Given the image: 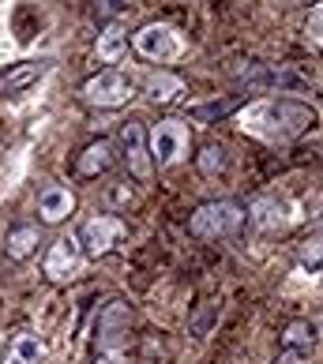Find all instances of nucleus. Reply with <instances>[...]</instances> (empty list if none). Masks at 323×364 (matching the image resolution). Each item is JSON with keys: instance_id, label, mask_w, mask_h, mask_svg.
Here are the masks:
<instances>
[{"instance_id": "nucleus-1", "label": "nucleus", "mask_w": 323, "mask_h": 364, "mask_svg": "<svg viewBox=\"0 0 323 364\" xmlns=\"http://www.w3.org/2000/svg\"><path fill=\"white\" fill-rule=\"evenodd\" d=\"M252 117L260 124H267V136H275V139H297L305 132H312L319 120L316 109L305 102H263L252 109Z\"/></svg>"}, {"instance_id": "nucleus-2", "label": "nucleus", "mask_w": 323, "mask_h": 364, "mask_svg": "<svg viewBox=\"0 0 323 364\" xmlns=\"http://www.w3.org/2000/svg\"><path fill=\"white\" fill-rule=\"evenodd\" d=\"M245 218H248V210L237 199H211V203H203L188 218V233L196 240H222V237H233L245 225Z\"/></svg>"}, {"instance_id": "nucleus-3", "label": "nucleus", "mask_w": 323, "mask_h": 364, "mask_svg": "<svg viewBox=\"0 0 323 364\" xmlns=\"http://www.w3.org/2000/svg\"><path fill=\"white\" fill-rule=\"evenodd\" d=\"M132 327V312L125 301L105 304V312L98 319V353H94V364H120L125 357V338Z\"/></svg>"}, {"instance_id": "nucleus-4", "label": "nucleus", "mask_w": 323, "mask_h": 364, "mask_svg": "<svg viewBox=\"0 0 323 364\" xmlns=\"http://www.w3.org/2000/svg\"><path fill=\"white\" fill-rule=\"evenodd\" d=\"M188 143L192 139H188V128L181 120H162V124H154L151 139H147V151H151V161L158 169H169L188 154Z\"/></svg>"}, {"instance_id": "nucleus-5", "label": "nucleus", "mask_w": 323, "mask_h": 364, "mask_svg": "<svg viewBox=\"0 0 323 364\" xmlns=\"http://www.w3.org/2000/svg\"><path fill=\"white\" fill-rule=\"evenodd\" d=\"M120 240H125V222L113 218V214H94V218L79 229V248H83L90 259L110 255Z\"/></svg>"}, {"instance_id": "nucleus-6", "label": "nucleus", "mask_w": 323, "mask_h": 364, "mask_svg": "<svg viewBox=\"0 0 323 364\" xmlns=\"http://www.w3.org/2000/svg\"><path fill=\"white\" fill-rule=\"evenodd\" d=\"M83 98L87 105H98V109H120L132 98V83L117 68H105L83 83Z\"/></svg>"}, {"instance_id": "nucleus-7", "label": "nucleus", "mask_w": 323, "mask_h": 364, "mask_svg": "<svg viewBox=\"0 0 323 364\" xmlns=\"http://www.w3.org/2000/svg\"><path fill=\"white\" fill-rule=\"evenodd\" d=\"M237 83L248 90H305L308 87L297 72L278 68V64H245V68H237Z\"/></svg>"}, {"instance_id": "nucleus-8", "label": "nucleus", "mask_w": 323, "mask_h": 364, "mask_svg": "<svg viewBox=\"0 0 323 364\" xmlns=\"http://www.w3.org/2000/svg\"><path fill=\"white\" fill-rule=\"evenodd\" d=\"M117 143H120V151H125V161H128V173H132V177H136V181H147V177H151L154 161H151V151H147V132H143L139 120H128V124H120Z\"/></svg>"}, {"instance_id": "nucleus-9", "label": "nucleus", "mask_w": 323, "mask_h": 364, "mask_svg": "<svg viewBox=\"0 0 323 364\" xmlns=\"http://www.w3.org/2000/svg\"><path fill=\"white\" fill-rule=\"evenodd\" d=\"M132 46H136V53H143L147 60H158V64H166L173 60L181 53V38L173 26L166 23H151V26H143V31L132 38Z\"/></svg>"}, {"instance_id": "nucleus-10", "label": "nucleus", "mask_w": 323, "mask_h": 364, "mask_svg": "<svg viewBox=\"0 0 323 364\" xmlns=\"http://www.w3.org/2000/svg\"><path fill=\"white\" fill-rule=\"evenodd\" d=\"M79 259H83L79 237H72V233H68V237H57V240L49 245L42 271H46V278H49V282H64V278H72V274H75Z\"/></svg>"}, {"instance_id": "nucleus-11", "label": "nucleus", "mask_w": 323, "mask_h": 364, "mask_svg": "<svg viewBox=\"0 0 323 364\" xmlns=\"http://www.w3.org/2000/svg\"><path fill=\"white\" fill-rule=\"evenodd\" d=\"M46 72H49V60H19V64H8V68L0 72V98H16V94L31 90Z\"/></svg>"}, {"instance_id": "nucleus-12", "label": "nucleus", "mask_w": 323, "mask_h": 364, "mask_svg": "<svg viewBox=\"0 0 323 364\" xmlns=\"http://www.w3.org/2000/svg\"><path fill=\"white\" fill-rule=\"evenodd\" d=\"M113 158H117V146L110 139L87 143L83 151H79V158H75V177H83V181L98 177V173H105V169L113 166Z\"/></svg>"}, {"instance_id": "nucleus-13", "label": "nucleus", "mask_w": 323, "mask_h": 364, "mask_svg": "<svg viewBox=\"0 0 323 364\" xmlns=\"http://www.w3.org/2000/svg\"><path fill=\"white\" fill-rule=\"evenodd\" d=\"M72 210H75V196L68 192V188H60V184L42 188V196H38V214H42V222H46V225L64 222Z\"/></svg>"}, {"instance_id": "nucleus-14", "label": "nucleus", "mask_w": 323, "mask_h": 364, "mask_svg": "<svg viewBox=\"0 0 323 364\" xmlns=\"http://www.w3.org/2000/svg\"><path fill=\"white\" fill-rule=\"evenodd\" d=\"M38 245H42V229L38 225H16V229H8V237H4V252H8V259H31V255L38 252Z\"/></svg>"}, {"instance_id": "nucleus-15", "label": "nucleus", "mask_w": 323, "mask_h": 364, "mask_svg": "<svg viewBox=\"0 0 323 364\" xmlns=\"http://www.w3.org/2000/svg\"><path fill=\"white\" fill-rule=\"evenodd\" d=\"M316 327L308 319H290L286 327H282V349H293V353H305L312 357L316 353Z\"/></svg>"}, {"instance_id": "nucleus-16", "label": "nucleus", "mask_w": 323, "mask_h": 364, "mask_svg": "<svg viewBox=\"0 0 323 364\" xmlns=\"http://www.w3.org/2000/svg\"><path fill=\"white\" fill-rule=\"evenodd\" d=\"M125 53H128V31H125L120 23H110V26L98 34V60H102V64H117Z\"/></svg>"}, {"instance_id": "nucleus-17", "label": "nucleus", "mask_w": 323, "mask_h": 364, "mask_svg": "<svg viewBox=\"0 0 323 364\" xmlns=\"http://www.w3.org/2000/svg\"><path fill=\"white\" fill-rule=\"evenodd\" d=\"M184 94V79L181 75H173V72H158L147 79V98L158 102V105H169V102H177Z\"/></svg>"}, {"instance_id": "nucleus-18", "label": "nucleus", "mask_w": 323, "mask_h": 364, "mask_svg": "<svg viewBox=\"0 0 323 364\" xmlns=\"http://www.w3.org/2000/svg\"><path fill=\"white\" fill-rule=\"evenodd\" d=\"M42 357H46L42 338H38V334H19V338L8 346L4 364H42Z\"/></svg>"}, {"instance_id": "nucleus-19", "label": "nucleus", "mask_w": 323, "mask_h": 364, "mask_svg": "<svg viewBox=\"0 0 323 364\" xmlns=\"http://www.w3.org/2000/svg\"><path fill=\"white\" fill-rule=\"evenodd\" d=\"M196 166L203 177H222V173L230 169V151H226L222 143H207L203 151L196 154Z\"/></svg>"}, {"instance_id": "nucleus-20", "label": "nucleus", "mask_w": 323, "mask_h": 364, "mask_svg": "<svg viewBox=\"0 0 323 364\" xmlns=\"http://www.w3.org/2000/svg\"><path fill=\"white\" fill-rule=\"evenodd\" d=\"M240 105V98H226V102H203V105H192L188 109V117L199 120V124H214V120H222V117H230L233 109Z\"/></svg>"}, {"instance_id": "nucleus-21", "label": "nucleus", "mask_w": 323, "mask_h": 364, "mask_svg": "<svg viewBox=\"0 0 323 364\" xmlns=\"http://www.w3.org/2000/svg\"><path fill=\"white\" fill-rule=\"evenodd\" d=\"M252 222L263 225V229H275L282 222V207L275 203V199H255L252 203Z\"/></svg>"}, {"instance_id": "nucleus-22", "label": "nucleus", "mask_w": 323, "mask_h": 364, "mask_svg": "<svg viewBox=\"0 0 323 364\" xmlns=\"http://www.w3.org/2000/svg\"><path fill=\"white\" fill-rule=\"evenodd\" d=\"M105 203H110L113 210H120V207H128V203H132V181H128V177H120V181H113L110 188H105Z\"/></svg>"}, {"instance_id": "nucleus-23", "label": "nucleus", "mask_w": 323, "mask_h": 364, "mask_svg": "<svg viewBox=\"0 0 323 364\" xmlns=\"http://www.w3.org/2000/svg\"><path fill=\"white\" fill-rule=\"evenodd\" d=\"M305 34H308V42H312L316 49H323V4H316L312 11H308Z\"/></svg>"}, {"instance_id": "nucleus-24", "label": "nucleus", "mask_w": 323, "mask_h": 364, "mask_svg": "<svg viewBox=\"0 0 323 364\" xmlns=\"http://www.w3.org/2000/svg\"><path fill=\"white\" fill-rule=\"evenodd\" d=\"M128 4H132V0H94V16H98V19H117Z\"/></svg>"}, {"instance_id": "nucleus-25", "label": "nucleus", "mask_w": 323, "mask_h": 364, "mask_svg": "<svg viewBox=\"0 0 323 364\" xmlns=\"http://www.w3.org/2000/svg\"><path fill=\"white\" fill-rule=\"evenodd\" d=\"M275 364H308L305 353H293V349H282V353L275 357Z\"/></svg>"}, {"instance_id": "nucleus-26", "label": "nucleus", "mask_w": 323, "mask_h": 364, "mask_svg": "<svg viewBox=\"0 0 323 364\" xmlns=\"http://www.w3.org/2000/svg\"><path fill=\"white\" fill-rule=\"evenodd\" d=\"M282 4H308V0H282Z\"/></svg>"}]
</instances>
